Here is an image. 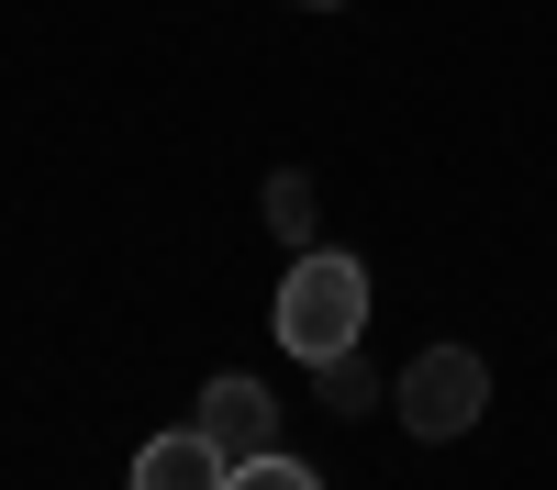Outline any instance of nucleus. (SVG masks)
Segmentation results:
<instances>
[{
  "label": "nucleus",
  "instance_id": "obj_1",
  "mask_svg": "<svg viewBox=\"0 0 557 490\" xmlns=\"http://www.w3.org/2000/svg\"><path fill=\"white\" fill-rule=\"evenodd\" d=\"M368 324V267L335 256V246H301L290 279H278V345L301 356V368H323V356H346Z\"/></svg>",
  "mask_w": 557,
  "mask_h": 490
},
{
  "label": "nucleus",
  "instance_id": "obj_2",
  "mask_svg": "<svg viewBox=\"0 0 557 490\" xmlns=\"http://www.w3.org/2000/svg\"><path fill=\"white\" fill-rule=\"evenodd\" d=\"M391 413L424 435V445H446V435H469V424L491 413V368H480L469 345H424V356L391 379Z\"/></svg>",
  "mask_w": 557,
  "mask_h": 490
},
{
  "label": "nucleus",
  "instance_id": "obj_3",
  "mask_svg": "<svg viewBox=\"0 0 557 490\" xmlns=\"http://www.w3.org/2000/svg\"><path fill=\"white\" fill-rule=\"evenodd\" d=\"M201 435L223 445V457H268L278 445V401H268V379H201Z\"/></svg>",
  "mask_w": 557,
  "mask_h": 490
},
{
  "label": "nucleus",
  "instance_id": "obj_4",
  "mask_svg": "<svg viewBox=\"0 0 557 490\" xmlns=\"http://www.w3.org/2000/svg\"><path fill=\"white\" fill-rule=\"evenodd\" d=\"M223 468L235 457H223L201 424H178V435H157L146 457H134V490H223Z\"/></svg>",
  "mask_w": 557,
  "mask_h": 490
},
{
  "label": "nucleus",
  "instance_id": "obj_5",
  "mask_svg": "<svg viewBox=\"0 0 557 490\" xmlns=\"http://www.w3.org/2000/svg\"><path fill=\"white\" fill-rule=\"evenodd\" d=\"M312 223H323V201H312V178H301V167H278V178H268V235H278V246L301 256V246H312Z\"/></svg>",
  "mask_w": 557,
  "mask_h": 490
},
{
  "label": "nucleus",
  "instance_id": "obj_6",
  "mask_svg": "<svg viewBox=\"0 0 557 490\" xmlns=\"http://www.w3.org/2000/svg\"><path fill=\"white\" fill-rule=\"evenodd\" d=\"M223 490H323V479L290 457V445H268V457H235V468H223Z\"/></svg>",
  "mask_w": 557,
  "mask_h": 490
},
{
  "label": "nucleus",
  "instance_id": "obj_7",
  "mask_svg": "<svg viewBox=\"0 0 557 490\" xmlns=\"http://www.w3.org/2000/svg\"><path fill=\"white\" fill-rule=\"evenodd\" d=\"M323 401H335V413H368V401H380V379L357 368V345H346V356H323Z\"/></svg>",
  "mask_w": 557,
  "mask_h": 490
}]
</instances>
